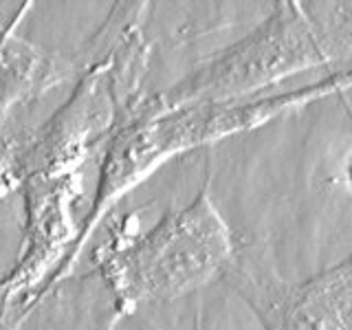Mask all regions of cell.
Masks as SVG:
<instances>
[{
    "instance_id": "obj_1",
    "label": "cell",
    "mask_w": 352,
    "mask_h": 330,
    "mask_svg": "<svg viewBox=\"0 0 352 330\" xmlns=\"http://www.w3.org/2000/svg\"><path fill=\"white\" fill-rule=\"evenodd\" d=\"M348 88H352V71H341L286 93L240 99V102L192 104L126 119L110 135L104 148L97 190L91 201V209L82 220L80 231L75 234V242L66 251L60 267L42 286L38 297H44L73 271L86 240L110 214L115 203H119L143 181H148L165 163L185 152L258 130L275 119L322 102L326 97L346 93Z\"/></svg>"
},
{
    "instance_id": "obj_7",
    "label": "cell",
    "mask_w": 352,
    "mask_h": 330,
    "mask_svg": "<svg viewBox=\"0 0 352 330\" xmlns=\"http://www.w3.org/2000/svg\"><path fill=\"white\" fill-rule=\"evenodd\" d=\"M196 330H209V328H205V326H198Z\"/></svg>"
},
{
    "instance_id": "obj_5",
    "label": "cell",
    "mask_w": 352,
    "mask_h": 330,
    "mask_svg": "<svg viewBox=\"0 0 352 330\" xmlns=\"http://www.w3.org/2000/svg\"><path fill=\"white\" fill-rule=\"evenodd\" d=\"M75 176H33L22 183L27 201V249L5 278L7 302L18 293H27V289H36L51 262H58L55 269L60 267L64 258L62 249L69 242L73 245L71 205L77 185Z\"/></svg>"
},
{
    "instance_id": "obj_6",
    "label": "cell",
    "mask_w": 352,
    "mask_h": 330,
    "mask_svg": "<svg viewBox=\"0 0 352 330\" xmlns=\"http://www.w3.org/2000/svg\"><path fill=\"white\" fill-rule=\"evenodd\" d=\"M348 181H350V187H352V157H350V163H348Z\"/></svg>"
},
{
    "instance_id": "obj_4",
    "label": "cell",
    "mask_w": 352,
    "mask_h": 330,
    "mask_svg": "<svg viewBox=\"0 0 352 330\" xmlns=\"http://www.w3.org/2000/svg\"><path fill=\"white\" fill-rule=\"evenodd\" d=\"M223 278L262 330H352V253L335 267L291 282L256 253L236 249Z\"/></svg>"
},
{
    "instance_id": "obj_2",
    "label": "cell",
    "mask_w": 352,
    "mask_h": 330,
    "mask_svg": "<svg viewBox=\"0 0 352 330\" xmlns=\"http://www.w3.org/2000/svg\"><path fill=\"white\" fill-rule=\"evenodd\" d=\"M231 227L212 192V174L190 203L168 209L148 231L130 220L95 249V267L119 313L165 304L223 278L236 256Z\"/></svg>"
},
{
    "instance_id": "obj_3",
    "label": "cell",
    "mask_w": 352,
    "mask_h": 330,
    "mask_svg": "<svg viewBox=\"0 0 352 330\" xmlns=\"http://www.w3.org/2000/svg\"><path fill=\"white\" fill-rule=\"evenodd\" d=\"M333 60L335 44L326 27L304 3L284 0L247 36L214 53L176 84L141 97L126 119L192 104L260 97L267 88Z\"/></svg>"
}]
</instances>
